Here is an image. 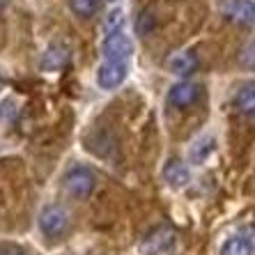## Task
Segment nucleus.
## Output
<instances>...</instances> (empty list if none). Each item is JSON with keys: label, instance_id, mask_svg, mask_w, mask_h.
Masks as SVG:
<instances>
[{"label": "nucleus", "instance_id": "3", "mask_svg": "<svg viewBox=\"0 0 255 255\" xmlns=\"http://www.w3.org/2000/svg\"><path fill=\"white\" fill-rule=\"evenodd\" d=\"M39 228H42V232L46 237L51 239L60 237V235H65L69 230V214L62 207H58V205H48L39 214Z\"/></svg>", "mask_w": 255, "mask_h": 255}, {"label": "nucleus", "instance_id": "15", "mask_svg": "<svg viewBox=\"0 0 255 255\" xmlns=\"http://www.w3.org/2000/svg\"><path fill=\"white\" fill-rule=\"evenodd\" d=\"M125 28V12L122 9H111L104 18V30H106V35L111 32H122Z\"/></svg>", "mask_w": 255, "mask_h": 255}, {"label": "nucleus", "instance_id": "14", "mask_svg": "<svg viewBox=\"0 0 255 255\" xmlns=\"http://www.w3.org/2000/svg\"><path fill=\"white\" fill-rule=\"evenodd\" d=\"M69 9L78 18H90L99 9V0H69Z\"/></svg>", "mask_w": 255, "mask_h": 255}, {"label": "nucleus", "instance_id": "11", "mask_svg": "<svg viewBox=\"0 0 255 255\" xmlns=\"http://www.w3.org/2000/svg\"><path fill=\"white\" fill-rule=\"evenodd\" d=\"M163 179H166L172 189H182L189 182V170H186V166L179 159H172L163 168Z\"/></svg>", "mask_w": 255, "mask_h": 255}, {"label": "nucleus", "instance_id": "1", "mask_svg": "<svg viewBox=\"0 0 255 255\" xmlns=\"http://www.w3.org/2000/svg\"><path fill=\"white\" fill-rule=\"evenodd\" d=\"M95 172L90 170V168L85 166H78L74 168V170L67 172V177H65V189L69 196L78 198V200H83V198H88L92 191H95Z\"/></svg>", "mask_w": 255, "mask_h": 255}, {"label": "nucleus", "instance_id": "16", "mask_svg": "<svg viewBox=\"0 0 255 255\" xmlns=\"http://www.w3.org/2000/svg\"><path fill=\"white\" fill-rule=\"evenodd\" d=\"M154 28H156V16L152 12H145L138 16V21H136V30H138V35L140 37H147V35H152L154 32Z\"/></svg>", "mask_w": 255, "mask_h": 255}, {"label": "nucleus", "instance_id": "4", "mask_svg": "<svg viewBox=\"0 0 255 255\" xmlns=\"http://www.w3.org/2000/svg\"><path fill=\"white\" fill-rule=\"evenodd\" d=\"M127 74H129V65H127V62L106 60V62L99 65V69H97V85H99L101 90L111 92V90L120 88V85L125 83Z\"/></svg>", "mask_w": 255, "mask_h": 255}, {"label": "nucleus", "instance_id": "2", "mask_svg": "<svg viewBox=\"0 0 255 255\" xmlns=\"http://www.w3.org/2000/svg\"><path fill=\"white\" fill-rule=\"evenodd\" d=\"M177 244V235L170 228H156L140 242V253L142 255H166L175 249Z\"/></svg>", "mask_w": 255, "mask_h": 255}, {"label": "nucleus", "instance_id": "9", "mask_svg": "<svg viewBox=\"0 0 255 255\" xmlns=\"http://www.w3.org/2000/svg\"><path fill=\"white\" fill-rule=\"evenodd\" d=\"M67 62H69V51L65 46H60V44H53V46H48L44 51L42 60H39V67L44 71H60Z\"/></svg>", "mask_w": 255, "mask_h": 255}, {"label": "nucleus", "instance_id": "5", "mask_svg": "<svg viewBox=\"0 0 255 255\" xmlns=\"http://www.w3.org/2000/svg\"><path fill=\"white\" fill-rule=\"evenodd\" d=\"M101 53L106 60H115V62H127L133 53V44L125 32H111L106 35L104 44H101Z\"/></svg>", "mask_w": 255, "mask_h": 255}, {"label": "nucleus", "instance_id": "18", "mask_svg": "<svg viewBox=\"0 0 255 255\" xmlns=\"http://www.w3.org/2000/svg\"><path fill=\"white\" fill-rule=\"evenodd\" d=\"M0 255H18L16 251H5V253H0Z\"/></svg>", "mask_w": 255, "mask_h": 255}, {"label": "nucleus", "instance_id": "6", "mask_svg": "<svg viewBox=\"0 0 255 255\" xmlns=\"http://www.w3.org/2000/svg\"><path fill=\"white\" fill-rule=\"evenodd\" d=\"M219 9L228 21H235V23L253 25V21H255L253 0H221Z\"/></svg>", "mask_w": 255, "mask_h": 255}, {"label": "nucleus", "instance_id": "7", "mask_svg": "<svg viewBox=\"0 0 255 255\" xmlns=\"http://www.w3.org/2000/svg\"><path fill=\"white\" fill-rule=\"evenodd\" d=\"M202 97V88L198 83H177L172 85L168 92V101L177 108H189L193 104H198Z\"/></svg>", "mask_w": 255, "mask_h": 255}, {"label": "nucleus", "instance_id": "12", "mask_svg": "<svg viewBox=\"0 0 255 255\" xmlns=\"http://www.w3.org/2000/svg\"><path fill=\"white\" fill-rule=\"evenodd\" d=\"M235 108L242 113H253L255 108V92H253V83H246L237 95H235Z\"/></svg>", "mask_w": 255, "mask_h": 255}, {"label": "nucleus", "instance_id": "19", "mask_svg": "<svg viewBox=\"0 0 255 255\" xmlns=\"http://www.w3.org/2000/svg\"><path fill=\"white\" fill-rule=\"evenodd\" d=\"M2 2H5V0H0V7H2Z\"/></svg>", "mask_w": 255, "mask_h": 255}, {"label": "nucleus", "instance_id": "13", "mask_svg": "<svg viewBox=\"0 0 255 255\" xmlns=\"http://www.w3.org/2000/svg\"><path fill=\"white\" fill-rule=\"evenodd\" d=\"M223 255H253V242L246 237H232L223 246Z\"/></svg>", "mask_w": 255, "mask_h": 255}, {"label": "nucleus", "instance_id": "10", "mask_svg": "<svg viewBox=\"0 0 255 255\" xmlns=\"http://www.w3.org/2000/svg\"><path fill=\"white\" fill-rule=\"evenodd\" d=\"M214 149H216V138L205 133V136L196 138V140L191 142V149H189V156H191V163H196V166H202L209 156L214 154Z\"/></svg>", "mask_w": 255, "mask_h": 255}, {"label": "nucleus", "instance_id": "17", "mask_svg": "<svg viewBox=\"0 0 255 255\" xmlns=\"http://www.w3.org/2000/svg\"><path fill=\"white\" fill-rule=\"evenodd\" d=\"M0 118L2 120H14L16 118V108H14V101L7 99L0 104Z\"/></svg>", "mask_w": 255, "mask_h": 255}, {"label": "nucleus", "instance_id": "8", "mask_svg": "<svg viewBox=\"0 0 255 255\" xmlns=\"http://www.w3.org/2000/svg\"><path fill=\"white\" fill-rule=\"evenodd\" d=\"M198 65H200V60L193 51H177L166 58V69L175 76H191L198 69Z\"/></svg>", "mask_w": 255, "mask_h": 255}]
</instances>
